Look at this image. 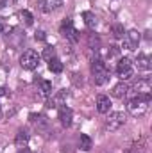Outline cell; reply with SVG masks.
I'll use <instances>...</instances> for the list:
<instances>
[{
  "mask_svg": "<svg viewBox=\"0 0 152 153\" xmlns=\"http://www.w3.org/2000/svg\"><path fill=\"white\" fill-rule=\"evenodd\" d=\"M149 105H150V94H136L132 100H129V112L132 116H143L149 111Z\"/></svg>",
  "mask_w": 152,
  "mask_h": 153,
  "instance_id": "6da1fadb",
  "label": "cell"
},
{
  "mask_svg": "<svg viewBox=\"0 0 152 153\" xmlns=\"http://www.w3.org/2000/svg\"><path fill=\"white\" fill-rule=\"evenodd\" d=\"M91 75H93V82L97 85H104L109 78V71L106 68V62L102 59H95L91 62Z\"/></svg>",
  "mask_w": 152,
  "mask_h": 153,
  "instance_id": "7a4b0ae2",
  "label": "cell"
},
{
  "mask_svg": "<svg viewBox=\"0 0 152 153\" xmlns=\"http://www.w3.org/2000/svg\"><path fill=\"white\" fill-rule=\"evenodd\" d=\"M20 64H22V68L23 70H36L39 64V55L34 52V50H27V52H23L22 53V57H20Z\"/></svg>",
  "mask_w": 152,
  "mask_h": 153,
  "instance_id": "3957f363",
  "label": "cell"
},
{
  "mask_svg": "<svg viewBox=\"0 0 152 153\" xmlns=\"http://www.w3.org/2000/svg\"><path fill=\"white\" fill-rule=\"evenodd\" d=\"M61 34H63L66 39H70L72 43H77V41H79V38H81L79 30L74 27V22H72L70 18L63 20V23H61Z\"/></svg>",
  "mask_w": 152,
  "mask_h": 153,
  "instance_id": "277c9868",
  "label": "cell"
},
{
  "mask_svg": "<svg viewBox=\"0 0 152 153\" xmlns=\"http://www.w3.org/2000/svg\"><path fill=\"white\" fill-rule=\"evenodd\" d=\"M132 62H131V59H127V57H123V59H120L118 61V64H116V73L118 76L122 78V80H129L131 76H132Z\"/></svg>",
  "mask_w": 152,
  "mask_h": 153,
  "instance_id": "5b68a950",
  "label": "cell"
},
{
  "mask_svg": "<svg viewBox=\"0 0 152 153\" xmlns=\"http://www.w3.org/2000/svg\"><path fill=\"white\" fill-rule=\"evenodd\" d=\"M123 123H125L123 112H109V117L106 119V128L108 130H118Z\"/></svg>",
  "mask_w": 152,
  "mask_h": 153,
  "instance_id": "8992f818",
  "label": "cell"
},
{
  "mask_svg": "<svg viewBox=\"0 0 152 153\" xmlns=\"http://www.w3.org/2000/svg\"><path fill=\"white\" fill-rule=\"evenodd\" d=\"M140 38H141V34H140L138 30H129V32L123 36V48H127V50H136L138 45H140Z\"/></svg>",
  "mask_w": 152,
  "mask_h": 153,
  "instance_id": "52a82bcc",
  "label": "cell"
},
{
  "mask_svg": "<svg viewBox=\"0 0 152 153\" xmlns=\"http://www.w3.org/2000/svg\"><path fill=\"white\" fill-rule=\"evenodd\" d=\"M132 91L136 94H150L152 93V85L149 78H140L134 85H132Z\"/></svg>",
  "mask_w": 152,
  "mask_h": 153,
  "instance_id": "ba28073f",
  "label": "cell"
},
{
  "mask_svg": "<svg viewBox=\"0 0 152 153\" xmlns=\"http://www.w3.org/2000/svg\"><path fill=\"white\" fill-rule=\"evenodd\" d=\"M72 119H74V112H72L70 107H66V105L59 107V121H61L63 126H70L72 125Z\"/></svg>",
  "mask_w": 152,
  "mask_h": 153,
  "instance_id": "9c48e42d",
  "label": "cell"
},
{
  "mask_svg": "<svg viewBox=\"0 0 152 153\" xmlns=\"http://www.w3.org/2000/svg\"><path fill=\"white\" fill-rule=\"evenodd\" d=\"M97 109H99V112H100V114H108V112H109V109H111V100H109L108 96L100 94V96L97 98Z\"/></svg>",
  "mask_w": 152,
  "mask_h": 153,
  "instance_id": "30bf717a",
  "label": "cell"
},
{
  "mask_svg": "<svg viewBox=\"0 0 152 153\" xmlns=\"http://www.w3.org/2000/svg\"><path fill=\"white\" fill-rule=\"evenodd\" d=\"M39 4H41V9L45 13H48V11H54L57 7H61L63 5V0H39Z\"/></svg>",
  "mask_w": 152,
  "mask_h": 153,
  "instance_id": "8fae6325",
  "label": "cell"
},
{
  "mask_svg": "<svg viewBox=\"0 0 152 153\" xmlns=\"http://www.w3.org/2000/svg\"><path fill=\"white\" fill-rule=\"evenodd\" d=\"M127 93H129V85H127L125 82H120V84H116L113 87V96L114 98H125Z\"/></svg>",
  "mask_w": 152,
  "mask_h": 153,
  "instance_id": "7c38bea8",
  "label": "cell"
},
{
  "mask_svg": "<svg viewBox=\"0 0 152 153\" xmlns=\"http://www.w3.org/2000/svg\"><path fill=\"white\" fill-rule=\"evenodd\" d=\"M38 91L43 98H48V96L52 94V82H48V80H39V89Z\"/></svg>",
  "mask_w": 152,
  "mask_h": 153,
  "instance_id": "4fadbf2b",
  "label": "cell"
},
{
  "mask_svg": "<svg viewBox=\"0 0 152 153\" xmlns=\"http://www.w3.org/2000/svg\"><path fill=\"white\" fill-rule=\"evenodd\" d=\"M14 143H16V146H18V148H25V146H27V143H29V134H27L25 130H20V132L16 134Z\"/></svg>",
  "mask_w": 152,
  "mask_h": 153,
  "instance_id": "5bb4252c",
  "label": "cell"
},
{
  "mask_svg": "<svg viewBox=\"0 0 152 153\" xmlns=\"http://www.w3.org/2000/svg\"><path fill=\"white\" fill-rule=\"evenodd\" d=\"M91 144H93L91 137L86 135V134H81V137H79V148L82 152H88V150H91Z\"/></svg>",
  "mask_w": 152,
  "mask_h": 153,
  "instance_id": "9a60e30c",
  "label": "cell"
},
{
  "mask_svg": "<svg viewBox=\"0 0 152 153\" xmlns=\"http://www.w3.org/2000/svg\"><path fill=\"white\" fill-rule=\"evenodd\" d=\"M48 70H50L52 73H61V71H63V62H61L57 57H54V59L48 61Z\"/></svg>",
  "mask_w": 152,
  "mask_h": 153,
  "instance_id": "2e32d148",
  "label": "cell"
},
{
  "mask_svg": "<svg viewBox=\"0 0 152 153\" xmlns=\"http://www.w3.org/2000/svg\"><path fill=\"white\" fill-rule=\"evenodd\" d=\"M111 34H113L114 39H123V36H125L123 25H122V23H114V25H111Z\"/></svg>",
  "mask_w": 152,
  "mask_h": 153,
  "instance_id": "e0dca14e",
  "label": "cell"
},
{
  "mask_svg": "<svg viewBox=\"0 0 152 153\" xmlns=\"http://www.w3.org/2000/svg\"><path fill=\"white\" fill-rule=\"evenodd\" d=\"M82 18H84V23H86L90 29H95V25H97V16H95L93 13L86 11V13H82Z\"/></svg>",
  "mask_w": 152,
  "mask_h": 153,
  "instance_id": "ac0fdd59",
  "label": "cell"
},
{
  "mask_svg": "<svg viewBox=\"0 0 152 153\" xmlns=\"http://www.w3.org/2000/svg\"><path fill=\"white\" fill-rule=\"evenodd\" d=\"M99 46H100V39H99V36L88 34V48H90V50H99Z\"/></svg>",
  "mask_w": 152,
  "mask_h": 153,
  "instance_id": "d6986e66",
  "label": "cell"
},
{
  "mask_svg": "<svg viewBox=\"0 0 152 153\" xmlns=\"http://www.w3.org/2000/svg\"><path fill=\"white\" fill-rule=\"evenodd\" d=\"M136 62H138V68H141V70H150V59H149V55H140Z\"/></svg>",
  "mask_w": 152,
  "mask_h": 153,
  "instance_id": "ffe728a7",
  "label": "cell"
},
{
  "mask_svg": "<svg viewBox=\"0 0 152 153\" xmlns=\"http://www.w3.org/2000/svg\"><path fill=\"white\" fill-rule=\"evenodd\" d=\"M66 96H68V93H66V91H61L56 98H52V105H50V107H59V105H63V102H65Z\"/></svg>",
  "mask_w": 152,
  "mask_h": 153,
  "instance_id": "44dd1931",
  "label": "cell"
},
{
  "mask_svg": "<svg viewBox=\"0 0 152 153\" xmlns=\"http://www.w3.org/2000/svg\"><path fill=\"white\" fill-rule=\"evenodd\" d=\"M54 57H56V50H54L52 46H47V48L43 50V59L48 62V61H50V59H54Z\"/></svg>",
  "mask_w": 152,
  "mask_h": 153,
  "instance_id": "7402d4cb",
  "label": "cell"
},
{
  "mask_svg": "<svg viewBox=\"0 0 152 153\" xmlns=\"http://www.w3.org/2000/svg\"><path fill=\"white\" fill-rule=\"evenodd\" d=\"M22 20H23V22H25V25H29V27H31V25H32V22H34V20H32V14H31L29 11H22Z\"/></svg>",
  "mask_w": 152,
  "mask_h": 153,
  "instance_id": "603a6c76",
  "label": "cell"
},
{
  "mask_svg": "<svg viewBox=\"0 0 152 153\" xmlns=\"http://www.w3.org/2000/svg\"><path fill=\"white\" fill-rule=\"evenodd\" d=\"M108 55H109V57H113V55H118V46H111V50L108 52Z\"/></svg>",
  "mask_w": 152,
  "mask_h": 153,
  "instance_id": "cb8c5ba5",
  "label": "cell"
},
{
  "mask_svg": "<svg viewBox=\"0 0 152 153\" xmlns=\"http://www.w3.org/2000/svg\"><path fill=\"white\" fill-rule=\"evenodd\" d=\"M36 39H38V41H43V39H45V32H43V30H38V32H36Z\"/></svg>",
  "mask_w": 152,
  "mask_h": 153,
  "instance_id": "d4e9b609",
  "label": "cell"
},
{
  "mask_svg": "<svg viewBox=\"0 0 152 153\" xmlns=\"http://www.w3.org/2000/svg\"><path fill=\"white\" fill-rule=\"evenodd\" d=\"M18 153H31V152H29L27 148H20V152H18Z\"/></svg>",
  "mask_w": 152,
  "mask_h": 153,
  "instance_id": "484cf974",
  "label": "cell"
},
{
  "mask_svg": "<svg viewBox=\"0 0 152 153\" xmlns=\"http://www.w3.org/2000/svg\"><path fill=\"white\" fill-rule=\"evenodd\" d=\"M4 94H5V89H4V87H0V96H4Z\"/></svg>",
  "mask_w": 152,
  "mask_h": 153,
  "instance_id": "4316f807",
  "label": "cell"
},
{
  "mask_svg": "<svg viewBox=\"0 0 152 153\" xmlns=\"http://www.w3.org/2000/svg\"><path fill=\"white\" fill-rule=\"evenodd\" d=\"M2 30H4V27H2V23H0V34H2Z\"/></svg>",
  "mask_w": 152,
  "mask_h": 153,
  "instance_id": "83f0119b",
  "label": "cell"
},
{
  "mask_svg": "<svg viewBox=\"0 0 152 153\" xmlns=\"http://www.w3.org/2000/svg\"><path fill=\"white\" fill-rule=\"evenodd\" d=\"M0 119H2V107H0Z\"/></svg>",
  "mask_w": 152,
  "mask_h": 153,
  "instance_id": "f1b7e54d",
  "label": "cell"
}]
</instances>
